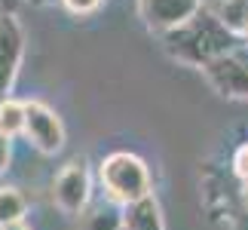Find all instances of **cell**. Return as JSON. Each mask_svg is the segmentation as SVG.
Listing matches in <instances>:
<instances>
[{"instance_id": "277c9868", "label": "cell", "mask_w": 248, "mask_h": 230, "mask_svg": "<svg viewBox=\"0 0 248 230\" xmlns=\"http://www.w3.org/2000/svg\"><path fill=\"white\" fill-rule=\"evenodd\" d=\"M92 197V175L86 160H71L52 178V203L64 215H83Z\"/></svg>"}, {"instance_id": "5bb4252c", "label": "cell", "mask_w": 248, "mask_h": 230, "mask_svg": "<svg viewBox=\"0 0 248 230\" xmlns=\"http://www.w3.org/2000/svg\"><path fill=\"white\" fill-rule=\"evenodd\" d=\"M9 160H13V138L0 132V175L9 169Z\"/></svg>"}, {"instance_id": "52a82bcc", "label": "cell", "mask_w": 248, "mask_h": 230, "mask_svg": "<svg viewBox=\"0 0 248 230\" xmlns=\"http://www.w3.org/2000/svg\"><path fill=\"white\" fill-rule=\"evenodd\" d=\"M199 9L202 0H138V16L156 37L166 31H175L184 22H190Z\"/></svg>"}, {"instance_id": "ba28073f", "label": "cell", "mask_w": 248, "mask_h": 230, "mask_svg": "<svg viewBox=\"0 0 248 230\" xmlns=\"http://www.w3.org/2000/svg\"><path fill=\"white\" fill-rule=\"evenodd\" d=\"M202 6L239 43H248V0H202Z\"/></svg>"}, {"instance_id": "4fadbf2b", "label": "cell", "mask_w": 248, "mask_h": 230, "mask_svg": "<svg viewBox=\"0 0 248 230\" xmlns=\"http://www.w3.org/2000/svg\"><path fill=\"white\" fill-rule=\"evenodd\" d=\"M62 6L74 16H89L101 6V0H62Z\"/></svg>"}, {"instance_id": "2e32d148", "label": "cell", "mask_w": 248, "mask_h": 230, "mask_svg": "<svg viewBox=\"0 0 248 230\" xmlns=\"http://www.w3.org/2000/svg\"><path fill=\"white\" fill-rule=\"evenodd\" d=\"M0 13H9V9H6V0H0Z\"/></svg>"}, {"instance_id": "7a4b0ae2", "label": "cell", "mask_w": 248, "mask_h": 230, "mask_svg": "<svg viewBox=\"0 0 248 230\" xmlns=\"http://www.w3.org/2000/svg\"><path fill=\"white\" fill-rule=\"evenodd\" d=\"M98 181L108 199L120 209L154 197V178H150L147 163L138 153H129V150L108 153L98 166Z\"/></svg>"}, {"instance_id": "5b68a950", "label": "cell", "mask_w": 248, "mask_h": 230, "mask_svg": "<svg viewBox=\"0 0 248 230\" xmlns=\"http://www.w3.org/2000/svg\"><path fill=\"white\" fill-rule=\"evenodd\" d=\"M22 135L40 153L52 157V153H59L64 148V123L49 104L25 101V132Z\"/></svg>"}, {"instance_id": "30bf717a", "label": "cell", "mask_w": 248, "mask_h": 230, "mask_svg": "<svg viewBox=\"0 0 248 230\" xmlns=\"http://www.w3.org/2000/svg\"><path fill=\"white\" fill-rule=\"evenodd\" d=\"M28 212V199L18 187H0V227L25 221Z\"/></svg>"}, {"instance_id": "8fae6325", "label": "cell", "mask_w": 248, "mask_h": 230, "mask_svg": "<svg viewBox=\"0 0 248 230\" xmlns=\"http://www.w3.org/2000/svg\"><path fill=\"white\" fill-rule=\"evenodd\" d=\"M80 230H123V209L98 206L80 215Z\"/></svg>"}, {"instance_id": "6da1fadb", "label": "cell", "mask_w": 248, "mask_h": 230, "mask_svg": "<svg viewBox=\"0 0 248 230\" xmlns=\"http://www.w3.org/2000/svg\"><path fill=\"white\" fill-rule=\"evenodd\" d=\"M159 46L166 49V55L171 62L202 71L217 55L230 52L233 46H239V40L202 6L190 22H184L181 28H175V31L159 34Z\"/></svg>"}, {"instance_id": "3957f363", "label": "cell", "mask_w": 248, "mask_h": 230, "mask_svg": "<svg viewBox=\"0 0 248 230\" xmlns=\"http://www.w3.org/2000/svg\"><path fill=\"white\" fill-rule=\"evenodd\" d=\"M202 77L221 99L248 101V43H239L230 52L217 55L212 65L202 68Z\"/></svg>"}, {"instance_id": "8992f818", "label": "cell", "mask_w": 248, "mask_h": 230, "mask_svg": "<svg viewBox=\"0 0 248 230\" xmlns=\"http://www.w3.org/2000/svg\"><path fill=\"white\" fill-rule=\"evenodd\" d=\"M25 55V31L16 13H0V101L9 99Z\"/></svg>"}, {"instance_id": "7c38bea8", "label": "cell", "mask_w": 248, "mask_h": 230, "mask_svg": "<svg viewBox=\"0 0 248 230\" xmlns=\"http://www.w3.org/2000/svg\"><path fill=\"white\" fill-rule=\"evenodd\" d=\"M0 132L9 138L25 132V101H16V99L0 101Z\"/></svg>"}, {"instance_id": "9c48e42d", "label": "cell", "mask_w": 248, "mask_h": 230, "mask_svg": "<svg viewBox=\"0 0 248 230\" xmlns=\"http://www.w3.org/2000/svg\"><path fill=\"white\" fill-rule=\"evenodd\" d=\"M123 230H166L163 209H159L156 197H147L141 203L123 209Z\"/></svg>"}, {"instance_id": "9a60e30c", "label": "cell", "mask_w": 248, "mask_h": 230, "mask_svg": "<svg viewBox=\"0 0 248 230\" xmlns=\"http://www.w3.org/2000/svg\"><path fill=\"white\" fill-rule=\"evenodd\" d=\"M0 230H31L25 221H18V224H9V227H0Z\"/></svg>"}]
</instances>
